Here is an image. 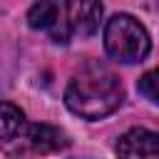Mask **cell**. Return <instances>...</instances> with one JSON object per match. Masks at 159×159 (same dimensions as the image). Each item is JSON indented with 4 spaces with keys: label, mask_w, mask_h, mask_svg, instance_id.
Returning a JSON list of instances; mask_svg holds the SVG:
<instances>
[{
    "label": "cell",
    "mask_w": 159,
    "mask_h": 159,
    "mask_svg": "<svg viewBox=\"0 0 159 159\" xmlns=\"http://www.w3.org/2000/svg\"><path fill=\"white\" fill-rule=\"evenodd\" d=\"M102 40H104L107 55L122 65L144 62L147 55L152 52V40L147 27L134 15H127V12H117L107 20Z\"/></svg>",
    "instance_id": "2"
},
{
    "label": "cell",
    "mask_w": 159,
    "mask_h": 159,
    "mask_svg": "<svg viewBox=\"0 0 159 159\" xmlns=\"http://www.w3.org/2000/svg\"><path fill=\"white\" fill-rule=\"evenodd\" d=\"M122 102H124V87H122L117 72L97 60L82 65L72 75V80L67 82V89H65L67 109L87 122L109 117L112 112L119 109Z\"/></svg>",
    "instance_id": "1"
},
{
    "label": "cell",
    "mask_w": 159,
    "mask_h": 159,
    "mask_svg": "<svg viewBox=\"0 0 159 159\" xmlns=\"http://www.w3.org/2000/svg\"><path fill=\"white\" fill-rule=\"evenodd\" d=\"M139 94H144L152 104H157L159 102V94H157V72L154 70H149V72H144L142 77H139Z\"/></svg>",
    "instance_id": "8"
},
{
    "label": "cell",
    "mask_w": 159,
    "mask_h": 159,
    "mask_svg": "<svg viewBox=\"0 0 159 159\" xmlns=\"http://www.w3.org/2000/svg\"><path fill=\"white\" fill-rule=\"evenodd\" d=\"M119 159H159V137L147 127H134L124 132L117 142Z\"/></svg>",
    "instance_id": "6"
},
{
    "label": "cell",
    "mask_w": 159,
    "mask_h": 159,
    "mask_svg": "<svg viewBox=\"0 0 159 159\" xmlns=\"http://www.w3.org/2000/svg\"><path fill=\"white\" fill-rule=\"evenodd\" d=\"M25 127H27L25 112L12 102H0V144L5 149H10L22 137Z\"/></svg>",
    "instance_id": "7"
},
{
    "label": "cell",
    "mask_w": 159,
    "mask_h": 159,
    "mask_svg": "<svg viewBox=\"0 0 159 159\" xmlns=\"http://www.w3.org/2000/svg\"><path fill=\"white\" fill-rule=\"evenodd\" d=\"M70 147L67 132L52 124H27L22 137L10 147V152H32V154H55Z\"/></svg>",
    "instance_id": "4"
},
{
    "label": "cell",
    "mask_w": 159,
    "mask_h": 159,
    "mask_svg": "<svg viewBox=\"0 0 159 159\" xmlns=\"http://www.w3.org/2000/svg\"><path fill=\"white\" fill-rule=\"evenodd\" d=\"M75 159H87V157H75Z\"/></svg>",
    "instance_id": "9"
},
{
    "label": "cell",
    "mask_w": 159,
    "mask_h": 159,
    "mask_svg": "<svg viewBox=\"0 0 159 159\" xmlns=\"http://www.w3.org/2000/svg\"><path fill=\"white\" fill-rule=\"evenodd\" d=\"M27 25L37 32L50 35V40L57 45H65L70 40V27H67L62 0H37L27 10Z\"/></svg>",
    "instance_id": "3"
},
{
    "label": "cell",
    "mask_w": 159,
    "mask_h": 159,
    "mask_svg": "<svg viewBox=\"0 0 159 159\" xmlns=\"http://www.w3.org/2000/svg\"><path fill=\"white\" fill-rule=\"evenodd\" d=\"M65 17H67L70 35L89 37L99 30L102 2L99 0H65Z\"/></svg>",
    "instance_id": "5"
}]
</instances>
